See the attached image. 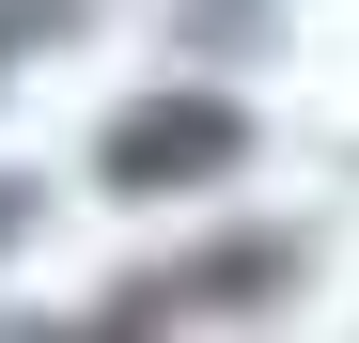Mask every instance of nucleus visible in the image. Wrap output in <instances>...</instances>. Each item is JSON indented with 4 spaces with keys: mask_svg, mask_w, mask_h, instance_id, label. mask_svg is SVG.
Listing matches in <instances>:
<instances>
[{
    "mask_svg": "<svg viewBox=\"0 0 359 343\" xmlns=\"http://www.w3.org/2000/svg\"><path fill=\"white\" fill-rule=\"evenodd\" d=\"M219 141H234V125H219V109H156V125H141L126 156H109V172H141V188H156V172H203Z\"/></svg>",
    "mask_w": 359,
    "mask_h": 343,
    "instance_id": "f257e3e1",
    "label": "nucleus"
}]
</instances>
